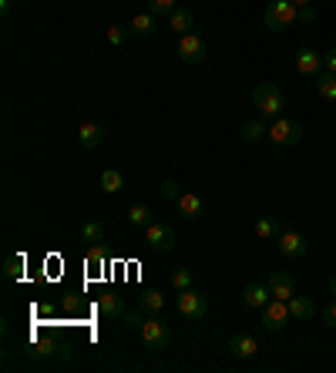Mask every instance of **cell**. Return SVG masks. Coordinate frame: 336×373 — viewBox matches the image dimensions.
Here are the masks:
<instances>
[{
	"label": "cell",
	"instance_id": "obj_1",
	"mask_svg": "<svg viewBox=\"0 0 336 373\" xmlns=\"http://www.w3.org/2000/svg\"><path fill=\"white\" fill-rule=\"evenodd\" d=\"M252 105H256V111H259V118L276 122V118H283V111H286V94H283L279 84L262 81V84L252 88Z\"/></svg>",
	"mask_w": 336,
	"mask_h": 373
},
{
	"label": "cell",
	"instance_id": "obj_2",
	"mask_svg": "<svg viewBox=\"0 0 336 373\" xmlns=\"http://www.w3.org/2000/svg\"><path fill=\"white\" fill-rule=\"evenodd\" d=\"M138 336H141V343H145L148 350L162 353V350H168V343H172V327H168L158 313H145V320H141V327H138Z\"/></svg>",
	"mask_w": 336,
	"mask_h": 373
},
{
	"label": "cell",
	"instance_id": "obj_3",
	"mask_svg": "<svg viewBox=\"0 0 336 373\" xmlns=\"http://www.w3.org/2000/svg\"><path fill=\"white\" fill-rule=\"evenodd\" d=\"M262 24L273 34L286 31L292 24H299V7H296L292 0H269V7L262 11Z\"/></svg>",
	"mask_w": 336,
	"mask_h": 373
},
{
	"label": "cell",
	"instance_id": "obj_4",
	"mask_svg": "<svg viewBox=\"0 0 336 373\" xmlns=\"http://www.w3.org/2000/svg\"><path fill=\"white\" fill-rule=\"evenodd\" d=\"M266 138H269V145H273V152H279V148H292V145L303 141V124L290 122V118H276V122H269Z\"/></svg>",
	"mask_w": 336,
	"mask_h": 373
},
{
	"label": "cell",
	"instance_id": "obj_5",
	"mask_svg": "<svg viewBox=\"0 0 336 373\" xmlns=\"http://www.w3.org/2000/svg\"><path fill=\"white\" fill-rule=\"evenodd\" d=\"M175 310L182 320H192V323H199L209 316V303H205V296L195 293V289H182L179 299H175Z\"/></svg>",
	"mask_w": 336,
	"mask_h": 373
},
{
	"label": "cell",
	"instance_id": "obj_6",
	"mask_svg": "<svg viewBox=\"0 0 336 373\" xmlns=\"http://www.w3.org/2000/svg\"><path fill=\"white\" fill-rule=\"evenodd\" d=\"M179 58L182 64H205L209 58V44H205V37L199 31H188L179 37Z\"/></svg>",
	"mask_w": 336,
	"mask_h": 373
},
{
	"label": "cell",
	"instance_id": "obj_7",
	"mask_svg": "<svg viewBox=\"0 0 336 373\" xmlns=\"http://www.w3.org/2000/svg\"><path fill=\"white\" fill-rule=\"evenodd\" d=\"M259 313H262V327L269 329V333H279V329L292 320V316H290V303H286V299H276V296L262 306Z\"/></svg>",
	"mask_w": 336,
	"mask_h": 373
},
{
	"label": "cell",
	"instance_id": "obj_8",
	"mask_svg": "<svg viewBox=\"0 0 336 373\" xmlns=\"http://www.w3.org/2000/svg\"><path fill=\"white\" fill-rule=\"evenodd\" d=\"M145 246L155 249V252H168L175 246V229L165 222H148L145 225Z\"/></svg>",
	"mask_w": 336,
	"mask_h": 373
},
{
	"label": "cell",
	"instance_id": "obj_9",
	"mask_svg": "<svg viewBox=\"0 0 336 373\" xmlns=\"http://www.w3.org/2000/svg\"><path fill=\"white\" fill-rule=\"evenodd\" d=\"M296 71H299L303 78H320L323 71H326L323 54L313 51V47H299V51H296Z\"/></svg>",
	"mask_w": 336,
	"mask_h": 373
},
{
	"label": "cell",
	"instance_id": "obj_10",
	"mask_svg": "<svg viewBox=\"0 0 336 373\" xmlns=\"http://www.w3.org/2000/svg\"><path fill=\"white\" fill-rule=\"evenodd\" d=\"M309 242H306L303 233H296V229H286V233H279V252L286 256V259H303Z\"/></svg>",
	"mask_w": 336,
	"mask_h": 373
},
{
	"label": "cell",
	"instance_id": "obj_11",
	"mask_svg": "<svg viewBox=\"0 0 336 373\" xmlns=\"http://www.w3.org/2000/svg\"><path fill=\"white\" fill-rule=\"evenodd\" d=\"M108 138V131H105V124H98V122H81L77 124V141H81V148H101Z\"/></svg>",
	"mask_w": 336,
	"mask_h": 373
},
{
	"label": "cell",
	"instance_id": "obj_12",
	"mask_svg": "<svg viewBox=\"0 0 336 373\" xmlns=\"http://www.w3.org/2000/svg\"><path fill=\"white\" fill-rule=\"evenodd\" d=\"M175 209H179V216L188 218V222H195V218L205 216V202H202L199 192H182V195L175 199Z\"/></svg>",
	"mask_w": 336,
	"mask_h": 373
},
{
	"label": "cell",
	"instance_id": "obj_13",
	"mask_svg": "<svg viewBox=\"0 0 336 373\" xmlns=\"http://www.w3.org/2000/svg\"><path fill=\"white\" fill-rule=\"evenodd\" d=\"M229 350L235 360H252L259 353V340L252 333H232L229 336Z\"/></svg>",
	"mask_w": 336,
	"mask_h": 373
},
{
	"label": "cell",
	"instance_id": "obj_14",
	"mask_svg": "<svg viewBox=\"0 0 336 373\" xmlns=\"http://www.w3.org/2000/svg\"><path fill=\"white\" fill-rule=\"evenodd\" d=\"M269 299H273V293H269V282H245L243 303L249 306V310H262Z\"/></svg>",
	"mask_w": 336,
	"mask_h": 373
},
{
	"label": "cell",
	"instance_id": "obj_15",
	"mask_svg": "<svg viewBox=\"0 0 336 373\" xmlns=\"http://www.w3.org/2000/svg\"><path fill=\"white\" fill-rule=\"evenodd\" d=\"M269 293H273L276 299H286V303H290L292 296H296V280H292L290 273H273V276H269Z\"/></svg>",
	"mask_w": 336,
	"mask_h": 373
},
{
	"label": "cell",
	"instance_id": "obj_16",
	"mask_svg": "<svg viewBox=\"0 0 336 373\" xmlns=\"http://www.w3.org/2000/svg\"><path fill=\"white\" fill-rule=\"evenodd\" d=\"M98 310H101V316H108V320H124V303H122V296H115V293H101L98 296Z\"/></svg>",
	"mask_w": 336,
	"mask_h": 373
},
{
	"label": "cell",
	"instance_id": "obj_17",
	"mask_svg": "<svg viewBox=\"0 0 336 373\" xmlns=\"http://www.w3.org/2000/svg\"><path fill=\"white\" fill-rule=\"evenodd\" d=\"M168 27L179 34V37L188 34V31H195V14H192V11H185V7H175L172 17H168Z\"/></svg>",
	"mask_w": 336,
	"mask_h": 373
},
{
	"label": "cell",
	"instance_id": "obj_18",
	"mask_svg": "<svg viewBox=\"0 0 336 373\" xmlns=\"http://www.w3.org/2000/svg\"><path fill=\"white\" fill-rule=\"evenodd\" d=\"M155 20H158V17H155L152 11L135 14V17H131V24H128V31H131V37H152V34H155Z\"/></svg>",
	"mask_w": 336,
	"mask_h": 373
},
{
	"label": "cell",
	"instance_id": "obj_19",
	"mask_svg": "<svg viewBox=\"0 0 336 373\" xmlns=\"http://www.w3.org/2000/svg\"><path fill=\"white\" fill-rule=\"evenodd\" d=\"M290 316L292 320H313L316 316V303L309 296H292L290 299Z\"/></svg>",
	"mask_w": 336,
	"mask_h": 373
},
{
	"label": "cell",
	"instance_id": "obj_20",
	"mask_svg": "<svg viewBox=\"0 0 336 373\" xmlns=\"http://www.w3.org/2000/svg\"><path fill=\"white\" fill-rule=\"evenodd\" d=\"M266 131H269L266 118H252V122H243V124H239V138H243V141H259Z\"/></svg>",
	"mask_w": 336,
	"mask_h": 373
},
{
	"label": "cell",
	"instance_id": "obj_21",
	"mask_svg": "<svg viewBox=\"0 0 336 373\" xmlns=\"http://www.w3.org/2000/svg\"><path fill=\"white\" fill-rule=\"evenodd\" d=\"M124 188V175L118 169H105L101 171V192H105V195H118V192H122Z\"/></svg>",
	"mask_w": 336,
	"mask_h": 373
},
{
	"label": "cell",
	"instance_id": "obj_22",
	"mask_svg": "<svg viewBox=\"0 0 336 373\" xmlns=\"http://www.w3.org/2000/svg\"><path fill=\"white\" fill-rule=\"evenodd\" d=\"M138 306H141L145 313H162V310H165V296L158 293V289H141Z\"/></svg>",
	"mask_w": 336,
	"mask_h": 373
},
{
	"label": "cell",
	"instance_id": "obj_23",
	"mask_svg": "<svg viewBox=\"0 0 336 373\" xmlns=\"http://www.w3.org/2000/svg\"><path fill=\"white\" fill-rule=\"evenodd\" d=\"M279 233H283V229H279V218H276V216H262L259 222H256V235H259L262 242L279 239Z\"/></svg>",
	"mask_w": 336,
	"mask_h": 373
},
{
	"label": "cell",
	"instance_id": "obj_24",
	"mask_svg": "<svg viewBox=\"0 0 336 373\" xmlns=\"http://www.w3.org/2000/svg\"><path fill=\"white\" fill-rule=\"evenodd\" d=\"M148 222H155V212L145 202H138V205H131V209H128V225H138V229H145Z\"/></svg>",
	"mask_w": 336,
	"mask_h": 373
},
{
	"label": "cell",
	"instance_id": "obj_25",
	"mask_svg": "<svg viewBox=\"0 0 336 373\" xmlns=\"http://www.w3.org/2000/svg\"><path fill=\"white\" fill-rule=\"evenodd\" d=\"M316 91H320L323 101H336V74L333 71H323L316 78Z\"/></svg>",
	"mask_w": 336,
	"mask_h": 373
},
{
	"label": "cell",
	"instance_id": "obj_26",
	"mask_svg": "<svg viewBox=\"0 0 336 373\" xmlns=\"http://www.w3.org/2000/svg\"><path fill=\"white\" fill-rule=\"evenodd\" d=\"M81 239H84V242H105V225H101V222H84V225H81Z\"/></svg>",
	"mask_w": 336,
	"mask_h": 373
},
{
	"label": "cell",
	"instance_id": "obj_27",
	"mask_svg": "<svg viewBox=\"0 0 336 373\" xmlns=\"http://www.w3.org/2000/svg\"><path fill=\"white\" fill-rule=\"evenodd\" d=\"M192 282H195V276H192V269H185V266H179V269L172 273V286H175V293L192 289Z\"/></svg>",
	"mask_w": 336,
	"mask_h": 373
},
{
	"label": "cell",
	"instance_id": "obj_28",
	"mask_svg": "<svg viewBox=\"0 0 336 373\" xmlns=\"http://www.w3.org/2000/svg\"><path fill=\"white\" fill-rule=\"evenodd\" d=\"M4 276L11 282L20 280V276H24V259H20V256H7V259H4Z\"/></svg>",
	"mask_w": 336,
	"mask_h": 373
},
{
	"label": "cell",
	"instance_id": "obj_29",
	"mask_svg": "<svg viewBox=\"0 0 336 373\" xmlns=\"http://www.w3.org/2000/svg\"><path fill=\"white\" fill-rule=\"evenodd\" d=\"M128 34H131V31H124L122 24H108L105 37H108V44H111V47H122L124 41H128Z\"/></svg>",
	"mask_w": 336,
	"mask_h": 373
},
{
	"label": "cell",
	"instance_id": "obj_30",
	"mask_svg": "<svg viewBox=\"0 0 336 373\" xmlns=\"http://www.w3.org/2000/svg\"><path fill=\"white\" fill-rule=\"evenodd\" d=\"M179 7V0H148V11L155 17H172V11Z\"/></svg>",
	"mask_w": 336,
	"mask_h": 373
},
{
	"label": "cell",
	"instance_id": "obj_31",
	"mask_svg": "<svg viewBox=\"0 0 336 373\" xmlns=\"http://www.w3.org/2000/svg\"><path fill=\"white\" fill-rule=\"evenodd\" d=\"M88 266H105V246H101V242H94V246L88 249Z\"/></svg>",
	"mask_w": 336,
	"mask_h": 373
},
{
	"label": "cell",
	"instance_id": "obj_32",
	"mask_svg": "<svg viewBox=\"0 0 336 373\" xmlns=\"http://www.w3.org/2000/svg\"><path fill=\"white\" fill-rule=\"evenodd\" d=\"M162 195H165V199H172V202H175V199H179V195H182V188H179V182H175V178H165V182H162Z\"/></svg>",
	"mask_w": 336,
	"mask_h": 373
},
{
	"label": "cell",
	"instance_id": "obj_33",
	"mask_svg": "<svg viewBox=\"0 0 336 373\" xmlns=\"http://www.w3.org/2000/svg\"><path fill=\"white\" fill-rule=\"evenodd\" d=\"M323 327H330V329H336V299L323 310Z\"/></svg>",
	"mask_w": 336,
	"mask_h": 373
},
{
	"label": "cell",
	"instance_id": "obj_34",
	"mask_svg": "<svg viewBox=\"0 0 336 373\" xmlns=\"http://www.w3.org/2000/svg\"><path fill=\"white\" fill-rule=\"evenodd\" d=\"M316 20V7L309 4V7H299V24H313Z\"/></svg>",
	"mask_w": 336,
	"mask_h": 373
},
{
	"label": "cell",
	"instance_id": "obj_35",
	"mask_svg": "<svg viewBox=\"0 0 336 373\" xmlns=\"http://www.w3.org/2000/svg\"><path fill=\"white\" fill-rule=\"evenodd\" d=\"M323 64H326V71H333V74H336V47L323 54Z\"/></svg>",
	"mask_w": 336,
	"mask_h": 373
},
{
	"label": "cell",
	"instance_id": "obj_36",
	"mask_svg": "<svg viewBox=\"0 0 336 373\" xmlns=\"http://www.w3.org/2000/svg\"><path fill=\"white\" fill-rule=\"evenodd\" d=\"M0 14H4V17L11 14V0H0Z\"/></svg>",
	"mask_w": 336,
	"mask_h": 373
},
{
	"label": "cell",
	"instance_id": "obj_37",
	"mask_svg": "<svg viewBox=\"0 0 336 373\" xmlns=\"http://www.w3.org/2000/svg\"><path fill=\"white\" fill-rule=\"evenodd\" d=\"M292 4H296V7H309L313 0H292Z\"/></svg>",
	"mask_w": 336,
	"mask_h": 373
},
{
	"label": "cell",
	"instance_id": "obj_38",
	"mask_svg": "<svg viewBox=\"0 0 336 373\" xmlns=\"http://www.w3.org/2000/svg\"><path fill=\"white\" fill-rule=\"evenodd\" d=\"M330 289H333V296H336V276H333V280H330Z\"/></svg>",
	"mask_w": 336,
	"mask_h": 373
}]
</instances>
